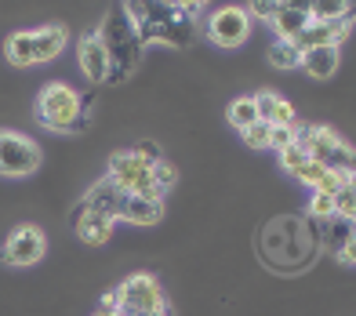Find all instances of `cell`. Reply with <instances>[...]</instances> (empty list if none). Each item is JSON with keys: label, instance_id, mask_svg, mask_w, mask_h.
<instances>
[{"label": "cell", "instance_id": "obj_27", "mask_svg": "<svg viewBox=\"0 0 356 316\" xmlns=\"http://www.w3.org/2000/svg\"><path fill=\"white\" fill-rule=\"evenodd\" d=\"M295 135H298V128H269V149H287L291 142H295Z\"/></svg>", "mask_w": 356, "mask_h": 316}, {"label": "cell", "instance_id": "obj_17", "mask_svg": "<svg viewBox=\"0 0 356 316\" xmlns=\"http://www.w3.org/2000/svg\"><path fill=\"white\" fill-rule=\"evenodd\" d=\"M342 66V55H338V47H313V51L302 55V69L313 76V81H331Z\"/></svg>", "mask_w": 356, "mask_h": 316}, {"label": "cell", "instance_id": "obj_22", "mask_svg": "<svg viewBox=\"0 0 356 316\" xmlns=\"http://www.w3.org/2000/svg\"><path fill=\"white\" fill-rule=\"evenodd\" d=\"M305 164H309V153H305L298 142H291L287 149H280V167L287 171V175H298Z\"/></svg>", "mask_w": 356, "mask_h": 316}, {"label": "cell", "instance_id": "obj_12", "mask_svg": "<svg viewBox=\"0 0 356 316\" xmlns=\"http://www.w3.org/2000/svg\"><path fill=\"white\" fill-rule=\"evenodd\" d=\"M349 19L342 22H309L302 29V33L295 37V47L305 55V51H313V47H338L346 37H349Z\"/></svg>", "mask_w": 356, "mask_h": 316}, {"label": "cell", "instance_id": "obj_11", "mask_svg": "<svg viewBox=\"0 0 356 316\" xmlns=\"http://www.w3.org/2000/svg\"><path fill=\"white\" fill-rule=\"evenodd\" d=\"M124 200H127V193L117 185V182H109V178H99L91 189H88V197L80 200L88 211H95V215H102V218H109V222H120V211H124Z\"/></svg>", "mask_w": 356, "mask_h": 316}, {"label": "cell", "instance_id": "obj_10", "mask_svg": "<svg viewBox=\"0 0 356 316\" xmlns=\"http://www.w3.org/2000/svg\"><path fill=\"white\" fill-rule=\"evenodd\" d=\"M76 62H80V73L91 84H109V55H106L99 33H84L76 40Z\"/></svg>", "mask_w": 356, "mask_h": 316}, {"label": "cell", "instance_id": "obj_24", "mask_svg": "<svg viewBox=\"0 0 356 316\" xmlns=\"http://www.w3.org/2000/svg\"><path fill=\"white\" fill-rule=\"evenodd\" d=\"M349 185V175H342V171H323V175H320V182H316V189H313V193H327V197H338V193H342V189Z\"/></svg>", "mask_w": 356, "mask_h": 316}, {"label": "cell", "instance_id": "obj_14", "mask_svg": "<svg viewBox=\"0 0 356 316\" xmlns=\"http://www.w3.org/2000/svg\"><path fill=\"white\" fill-rule=\"evenodd\" d=\"M254 109L258 120L269 124V128H298V113L287 99H280L277 91H258L254 94Z\"/></svg>", "mask_w": 356, "mask_h": 316}, {"label": "cell", "instance_id": "obj_15", "mask_svg": "<svg viewBox=\"0 0 356 316\" xmlns=\"http://www.w3.org/2000/svg\"><path fill=\"white\" fill-rule=\"evenodd\" d=\"M309 4H280V11L273 15V33H277V40H291L295 44V37L302 33L305 26H309Z\"/></svg>", "mask_w": 356, "mask_h": 316}, {"label": "cell", "instance_id": "obj_21", "mask_svg": "<svg viewBox=\"0 0 356 316\" xmlns=\"http://www.w3.org/2000/svg\"><path fill=\"white\" fill-rule=\"evenodd\" d=\"M356 4H342V0H320V4H309V19L313 22H342L353 19Z\"/></svg>", "mask_w": 356, "mask_h": 316}, {"label": "cell", "instance_id": "obj_26", "mask_svg": "<svg viewBox=\"0 0 356 316\" xmlns=\"http://www.w3.org/2000/svg\"><path fill=\"white\" fill-rule=\"evenodd\" d=\"M240 135H244V142H248L251 149H269V124L258 120V124H251V128L240 131Z\"/></svg>", "mask_w": 356, "mask_h": 316}, {"label": "cell", "instance_id": "obj_2", "mask_svg": "<svg viewBox=\"0 0 356 316\" xmlns=\"http://www.w3.org/2000/svg\"><path fill=\"white\" fill-rule=\"evenodd\" d=\"M99 40L109 55V84H124L142 66V55H145V47L135 33V22L124 4H113L106 11V19L99 26Z\"/></svg>", "mask_w": 356, "mask_h": 316}, {"label": "cell", "instance_id": "obj_29", "mask_svg": "<svg viewBox=\"0 0 356 316\" xmlns=\"http://www.w3.org/2000/svg\"><path fill=\"white\" fill-rule=\"evenodd\" d=\"M280 11V4H262V0H254V4H248V15H251V22L254 19H266V22H273V15Z\"/></svg>", "mask_w": 356, "mask_h": 316}, {"label": "cell", "instance_id": "obj_4", "mask_svg": "<svg viewBox=\"0 0 356 316\" xmlns=\"http://www.w3.org/2000/svg\"><path fill=\"white\" fill-rule=\"evenodd\" d=\"M66 40H70V33H66V26H62V22L40 26V29H19V33L8 37L4 58L11 62V66H19V69L44 66V62H51V58L62 55Z\"/></svg>", "mask_w": 356, "mask_h": 316}, {"label": "cell", "instance_id": "obj_33", "mask_svg": "<svg viewBox=\"0 0 356 316\" xmlns=\"http://www.w3.org/2000/svg\"><path fill=\"white\" fill-rule=\"evenodd\" d=\"M156 316H175V313H171V309H160V313H156Z\"/></svg>", "mask_w": 356, "mask_h": 316}, {"label": "cell", "instance_id": "obj_7", "mask_svg": "<svg viewBox=\"0 0 356 316\" xmlns=\"http://www.w3.org/2000/svg\"><path fill=\"white\" fill-rule=\"evenodd\" d=\"M44 153L33 138H26L22 131L0 128V175L4 178H29L40 167Z\"/></svg>", "mask_w": 356, "mask_h": 316}, {"label": "cell", "instance_id": "obj_1", "mask_svg": "<svg viewBox=\"0 0 356 316\" xmlns=\"http://www.w3.org/2000/svg\"><path fill=\"white\" fill-rule=\"evenodd\" d=\"M127 15L135 22V33L142 40V47L149 44H168V47H189L197 40V11L204 4L197 0H186V4H124Z\"/></svg>", "mask_w": 356, "mask_h": 316}, {"label": "cell", "instance_id": "obj_9", "mask_svg": "<svg viewBox=\"0 0 356 316\" xmlns=\"http://www.w3.org/2000/svg\"><path fill=\"white\" fill-rule=\"evenodd\" d=\"M44 251H47V236L40 226H15L8 233V240H4V258L8 265H15V269H26V265H37L44 258Z\"/></svg>", "mask_w": 356, "mask_h": 316}, {"label": "cell", "instance_id": "obj_28", "mask_svg": "<svg viewBox=\"0 0 356 316\" xmlns=\"http://www.w3.org/2000/svg\"><path fill=\"white\" fill-rule=\"evenodd\" d=\"M323 171H327V167H323V164H316V160H309V164H305L302 171H298V182L302 185H309V189H316V182H320V175H323Z\"/></svg>", "mask_w": 356, "mask_h": 316}, {"label": "cell", "instance_id": "obj_18", "mask_svg": "<svg viewBox=\"0 0 356 316\" xmlns=\"http://www.w3.org/2000/svg\"><path fill=\"white\" fill-rule=\"evenodd\" d=\"M356 233V222H349V218H327L323 222V236H320V244L331 251V255H342V247L349 244V236Z\"/></svg>", "mask_w": 356, "mask_h": 316}, {"label": "cell", "instance_id": "obj_31", "mask_svg": "<svg viewBox=\"0 0 356 316\" xmlns=\"http://www.w3.org/2000/svg\"><path fill=\"white\" fill-rule=\"evenodd\" d=\"M338 262H346V265H356V233L349 236V244L342 247V255H338Z\"/></svg>", "mask_w": 356, "mask_h": 316}, {"label": "cell", "instance_id": "obj_6", "mask_svg": "<svg viewBox=\"0 0 356 316\" xmlns=\"http://www.w3.org/2000/svg\"><path fill=\"white\" fill-rule=\"evenodd\" d=\"M109 182H117L127 197H156V185H153V164L138 156L135 149H120L109 156V171H106ZM164 200V197H160Z\"/></svg>", "mask_w": 356, "mask_h": 316}, {"label": "cell", "instance_id": "obj_3", "mask_svg": "<svg viewBox=\"0 0 356 316\" xmlns=\"http://www.w3.org/2000/svg\"><path fill=\"white\" fill-rule=\"evenodd\" d=\"M33 120L40 124V128L55 131V135H80V131H88L91 117H88V102L80 99L76 88L62 84V81H51L37 94Z\"/></svg>", "mask_w": 356, "mask_h": 316}, {"label": "cell", "instance_id": "obj_30", "mask_svg": "<svg viewBox=\"0 0 356 316\" xmlns=\"http://www.w3.org/2000/svg\"><path fill=\"white\" fill-rule=\"evenodd\" d=\"M135 153H138V156H145L149 164L164 160V153H160V146H156V142H138V146H135Z\"/></svg>", "mask_w": 356, "mask_h": 316}, {"label": "cell", "instance_id": "obj_32", "mask_svg": "<svg viewBox=\"0 0 356 316\" xmlns=\"http://www.w3.org/2000/svg\"><path fill=\"white\" fill-rule=\"evenodd\" d=\"M95 316H120L117 309H106V306H99V309H95Z\"/></svg>", "mask_w": 356, "mask_h": 316}, {"label": "cell", "instance_id": "obj_5", "mask_svg": "<svg viewBox=\"0 0 356 316\" xmlns=\"http://www.w3.org/2000/svg\"><path fill=\"white\" fill-rule=\"evenodd\" d=\"M106 298L120 316H156L160 309H168V294H164V288H160V280L153 273L127 276L120 288L109 291Z\"/></svg>", "mask_w": 356, "mask_h": 316}, {"label": "cell", "instance_id": "obj_16", "mask_svg": "<svg viewBox=\"0 0 356 316\" xmlns=\"http://www.w3.org/2000/svg\"><path fill=\"white\" fill-rule=\"evenodd\" d=\"M160 218H164V200L160 197H127L124 200L120 222H127V226H156Z\"/></svg>", "mask_w": 356, "mask_h": 316}, {"label": "cell", "instance_id": "obj_25", "mask_svg": "<svg viewBox=\"0 0 356 316\" xmlns=\"http://www.w3.org/2000/svg\"><path fill=\"white\" fill-rule=\"evenodd\" d=\"M309 215H313V218H320V222L334 218V215H338L334 197H327V193H313V197H309Z\"/></svg>", "mask_w": 356, "mask_h": 316}, {"label": "cell", "instance_id": "obj_23", "mask_svg": "<svg viewBox=\"0 0 356 316\" xmlns=\"http://www.w3.org/2000/svg\"><path fill=\"white\" fill-rule=\"evenodd\" d=\"M175 182H178L175 164H171V160H156V164H153V185H156V197H164L168 189H175Z\"/></svg>", "mask_w": 356, "mask_h": 316}, {"label": "cell", "instance_id": "obj_19", "mask_svg": "<svg viewBox=\"0 0 356 316\" xmlns=\"http://www.w3.org/2000/svg\"><path fill=\"white\" fill-rule=\"evenodd\" d=\"M266 58H269V66L280 69V73H291V69L302 66V51H298L291 40H273V47L266 51Z\"/></svg>", "mask_w": 356, "mask_h": 316}, {"label": "cell", "instance_id": "obj_13", "mask_svg": "<svg viewBox=\"0 0 356 316\" xmlns=\"http://www.w3.org/2000/svg\"><path fill=\"white\" fill-rule=\"evenodd\" d=\"M70 222H73L76 236H80V240H84L88 247H102V244H109L113 226H117V222H109V218H102V215L88 211L84 203H76V208L70 211Z\"/></svg>", "mask_w": 356, "mask_h": 316}, {"label": "cell", "instance_id": "obj_8", "mask_svg": "<svg viewBox=\"0 0 356 316\" xmlns=\"http://www.w3.org/2000/svg\"><path fill=\"white\" fill-rule=\"evenodd\" d=\"M251 15L248 8H240V4H225V8H215L211 15H207V40L225 47V51H233V47L240 44H248L251 37Z\"/></svg>", "mask_w": 356, "mask_h": 316}, {"label": "cell", "instance_id": "obj_20", "mask_svg": "<svg viewBox=\"0 0 356 316\" xmlns=\"http://www.w3.org/2000/svg\"><path fill=\"white\" fill-rule=\"evenodd\" d=\"M225 120H229L236 131H248L251 124H258L254 94H240V99H233V102H229V109H225Z\"/></svg>", "mask_w": 356, "mask_h": 316}]
</instances>
